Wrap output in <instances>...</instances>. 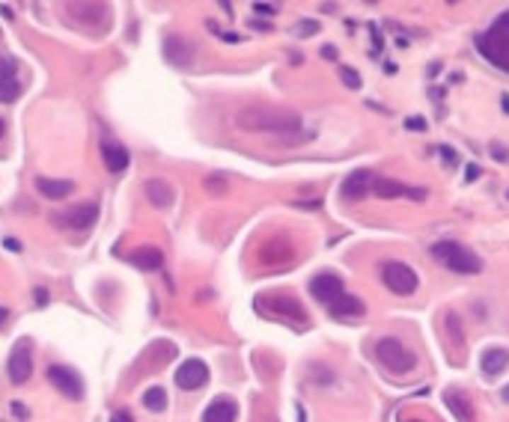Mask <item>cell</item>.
Returning a JSON list of instances; mask_svg holds the SVG:
<instances>
[{
    "instance_id": "cell-1",
    "label": "cell",
    "mask_w": 509,
    "mask_h": 422,
    "mask_svg": "<svg viewBox=\"0 0 509 422\" xmlns=\"http://www.w3.org/2000/svg\"><path fill=\"white\" fill-rule=\"evenodd\" d=\"M236 125L241 131H253V134H283L286 143H298V128L301 116L295 110H280V107H244L236 116Z\"/></svg>"
},
{
    "instance_id": "cell-2",
    "label": "cell",
    "mask_w": 509,
    "mask_h": 422,
    "mask_svg": "<svg viewBox=\"0 0 509 422\" xmlns=\"http://www.w3.org/2000/svg\"><path fill=\"white\" fill-rule=\"evenodd\" d=\"M474 42H476V51L483 54L491 66L509 71V12L494 18V24L488 30L476 33Z\"/></svg>"
},
{
    "instance_id": "cell-3",
    "label": "cell",
    "mask_w": 509,
    "mask_h": 422,
    "mask_svg": "<svg viewBox=\"0 0 509 422\" xmlns=\"http://www.w3.org/2000/svg\"><path fill=\"white\" fill-rule=\"evenodd\" d=\"M432 256L453 274H471L474 276V274L483 271V259H479L471 247H464L459 241H438L432 247Z\"/></svg>"
},
{
    "instance_id": "cell-4",
    "label": "cell",
    "mask_w": 509,
    "mask_h": 422,
    "mask_svg": "<svg viewBox=\"0 0 509 422\" xmlns=\"http://www.w3.org/2000/svg\"><path fill=\"white\" fill-rule=\"evenodd\" d=\"M375 357L382 360L390 372H396V375H405V372H411V369L417 366V357H414L399 339H394V336L378 339V345H375Z\"/></svg>"
},
{
    "instance_id": "cell-5",
    "label": "cell",
    "mask_w": 509,
    "mask_h": 422,
    "mask_svg": "<svg viewBox=\"0 0 509 422\" xmlns=\"http://www.w3.org/2000/svg\"><path fill=\"white\" fill-rule=\"evenodd\" d=\"M382 280L394 295L417 292V274L405 265V262H384L382 265Z\"/></svg>"
},
{
    "instance_id": "cell-6",
    "label": "cell",
    "mask_w": 509,
    "mask_h": 422,
    "mask_svg": "<svg viewBox=\"0 0 509 422\" xmlns=\"http://www.w3.org/2000/svg\"><path fill=\"white\" fill-rule=\"evenodd\" d=\"M48 381L54 384V389H60L66 399H84V381L78 372H72V366H48Z\"/></svg>"
},
{
    "instance_id": "cell-7",
    "label": "cell",
    "mask_w": 509,
    "mask_h": 422,
    "mask_svg": "<svg viewBox=\"0 0 509 422\" xmlns=\"http://www.w3.org/2000/svg\"><path fill=\"white\" fill-rule=\"evenodd\" d=\"M6 372H9V381L21 387L30 381V375H33V357H30V345L27 342H18L16 348H12V354H9V363H6Z\"/></svg>"
},
{
    "instance_id": "cell-8",
    "label": "cell",
    "mask_w": 509,
    "mask_h": 422,
    "mask_svg": "<svg viewBox=\"0 0 509 422\" xmlns=\"http://www.w3.org/2000/svg\"><path fill=\"white\" fill-rule=\"evenodd\" d=\"M343 292H345V288H343V280H340L337 274H316L313 280H310V295L319 303H325V307H331V303L337 300Z\"/></svg>"
},
{
    "instance_id": "cell-9",
    "label": "cell",
    "mask_w": 509,
    "mask_h": 422,
    "mask_svg": "<svg viewBox=\"0 0 509 422\" xmlns=\"http://www.w3.org/2000/svg\"><path fill=\"white\" fill-rule=\"evenodd\" d=\"M209 381V366L202 360H185L176 369V387L182 389H200Z\"/></svg>"
},
{
    "instance_id": "cell-10",
    "label": "cell",
    "mask_w": 509,
    "mask_h": 422,
    "mask_svg": "<svg viewBox=\"0 0 509 422\" xmlns=\"http://www.w3.org/2000/svg\"><path fill=\"white\" fill-rule=\"evenodd\" d=\"M161 51H164V60L173 63V66H188V63L194 60V45L185 36H179V33H170L161 42Z\"/></svg>"
},
{
    "instance_id": "cell-11",
    "label": "cell",
    "mask_w": 509,
    "mask_h": 422,
    "mask_svg": "<svg viewBox=\"0 0 509 422\" xmlns=\"http://www.w3.org/2000/svg\"><path fill=\"white\" fill-rule=\"evenodd\" d=\"M372 182H375V176L370 170H355L352 176H345L340 194H343V199H363L372 191Z\"/></svg>"
},
{
    "instance_id": "cell-12",
    "label": "cell",
    "mask_w": 509,
    "mask_h": 422,
    "mask_svg": "<svg viewBox=\"0 0 509 422\" xmlns=\"http://www.w3.org/2000/svg\"><path fill=\"white\" fill-rule=\"evenodd\" d=\"M101 161H105V167L110 170V172H120L128 167V152H125V146L122 143H113V140H101Z\"/></svg>"
},
{
    "instance_id": "cell-13",
    "label": "cell",
    "mask_w": 509,
    "mask_h": 422,
    "mask_svg": "<svg viewBox=\"0 0 509 422\" xmlns=\"http://www.w3.org/2000/svg\"><path fill=\"white\" fill-rule=\"evenodd\" d=\"M96 217H98L96 202H84V206H75L63 217H57V221H66V226H72V229H90L96 223Z\"/></svg>"
},
{
    "instance_id": "cell-14",
    "label": "cell",
    "mask_w": 509,
    "mask_h": 422,
    "mask_svg": "<svg viewBox=\"0 0 509 422\" xmlns=\"http://www.w3.org/2000/svg\"><path fill=\"white\" fill-rule=\"evenodd\" d=\"M239 416V404L232 399H215L206 414H202V422H236Z\"/></svg>"
},
{
    "instance_id": "cell-15",
    "label": "cell",
    "mask_w": 509,
    "mask_h": 422,
    "mask_svg": "<svg viewBox=\"0 0 509 422\" xmlns=\"http://www.w3.org/2000/svg\"><path fill=\"white\" fill-rule=\"evenodd\" d=\"M128 262H132L137 271H161L164 256H161L158 247H137V250L128 256Z\"/></svg>"
},
{
    "instance_id": "cell-16",
    "label": "cell",
    "mask_w": 509,
    "mask_h": 422,
    "mask_svg": "<svg viewBox=\"0 0 509 422\" xmlns=\"http://www.w3.org/2000/svg\"><path fill=\"white\" fill-rule=\"evenodd\" d=\"M363 300H358L355 295H348V292H343L337 300L328 307V312L333 315V318H358V315H363Z\"/></svg>"
},
{
    "instance_id": "cell-17",
    "label": "cell",
    "mask_w": 509,
    "mask_h": 422,
    "mask_svg": "<svg viewBox=\"0 0 509 422\" xmlns=\"http://www.w3.org/2000/svg\"><path fill=\"white\" fill-rule=\"evenodd\" d=\"M372 191L382 199H394V197H414V199H420V197H426V191H411V187H405L399 182H390V179H375Z\"/></svg>"
},
{
    "instance_id": "cell-18",
    "label": "cell",
    "mask_w": 509,
    "mask_h": 422,
    "mask_svg": "<svg viewBox=\"0 0 509 422\" xmlns=\"http://www.w3.org/2000/svg\"><path fill=\"white\" fill-rule=\"evenodd\" d=\"M268 307L278 312V315H289V318H295V322H304L307 318V312H304V307L295 300V298H289V295H274L268 300Z\"/></svg>"
},
{
    "instance_id": "cell-19",
    "label": "cell",
    "mask_w": 509,
    "mask_h": 422,
    "mask_svg": "<svg viewBox=\"0 0 509 422\" xmlns=\"http://www.w3.org/2000/svg\"><path fill=\"white\" fill-rule=\"evenodd\" d=\"M143 191H147V197H149V202L155 209H167L173 202V187L167 182H161V179H149L147 184H143Z\"/></svg>"
},
{
    "instance_id": "cell-20",
    "label": "cell",
    "mask_w": 509,
    "mask_h": 422,
    "mask_svg": "<svg viewBox=\"0 0 509 422\" xmlns=\"http://www.w3.org/2000/svg\"><path fill=\"white\" fill-rule=\"evenodd\" d=\"M72 182L66 179H36V191L45 197V199H66L72 194Z\"/></svg>"
},
{
    "instance_id": "cell-21",
    "label": "cell",
    "mask_w": 509,
    "mask_h": 422,
    "mask_svg": "<svg viewBox=\"0 0 509 422\" xmlns=\"http://www.w3.org/2000/svg\"><path fill=\"white\" fill-rule=\"evenodd\" d=\"M506 366H509V351L506 348H488V351L483 354V375L486 377L501 375Z\"/></svg>"
},
{
    "instance_id": "cell-22",
    "label": "cell",
    "mask_w": 509,
    "mask_h": 422,
    "mask_svg": "<svg viewBox=\"0 0 509 422\" xmlns=\"http://www.w3.org/2000/svg\"><path fill=\"white\" fill-rule=\"evenodd\" d=\"M444 402H447V407L456 414V419H462V422H474V404L462 396V392H456V389H447L444 392Z\"/></svg>"
},
{
    "instance_id": "cell-23",
    "label": "cell",
    "mask_w": 509,
    "mask_h": 422,
    "mask_svg": "<svg viewBox=\"0 0 509 422\" xmlns=\"http://www.w3.org/2000/svg\"><path fill=\"white\" fill-rule=\"evenodd\" d=\"M143 407L152 414H161L164 407H167V389L161 387H149L147 392H143Z\"/></svg>"
},
{
    "instance_id": "cell-24",
    "label": "cell",
    "mask_w": 509,
    "mask_h": 422,
    "mask_svg": "<svg viewBox=\"0 0 509 422\" xmlns=\"http://www.w3.org/2000/svg\"><path fill=\"white\" fill-rule=\"evenodd\" d=\"M18 95H21V81L16 75L0 78V105H12Z\"/></svg>"
},
{
    "instance_id": "cell-25",
    "label": "cell",
    "mask_w": 509,
    "mask_h": 422,
    "mask_svg": "<svg viewBox=\"0 0 509 422\" xmlns=\"http://www.w3.org/2000/svg\"><path fill=\"white\" fill-rule=\"evenodd\" d=\"M447 333H450V339H453V345H464V333H462L456 312H447Z\"/></svg>"
},
{
    "instance_id": "cell-26",
    "label": "cell",
    "mask_w": 509,
    "mask_h": 422,
    "mask_svg": "<svg viewBox=\"0 0 509 422\" xmlns=\"http://www.w3.org/2000/svg\"><path fill=\"white\" fill-rule=\"evenodd\" d=\"M340 78H343V83L348 86V90H360V75H358L355 69H348V66L340 69Z\"/></svg>"
},
{
    "instance_id": "cell-27",
    "label": "cell",
    "mask_w": 509,
    "mask_h": 422,
    "mask_svg": "<svg viewBox=\"0 0 509 422\" xmlns=\"http://www.w3.org/2000/svg\"><path fill=\"white\" fill-rule=\"evenodd\" d=\"M16 69H18V63L12 60V57H4V54H0V78L16 75Z\"/></svg>"
},
{
    "instance_id": "cell-28",
    "label": "cell",
    "mask_w": 509,
    "mask_h": 422,
    "mask_svg": "<svg viewBox=\"0 0 509 422\" xmlns=\"http://www.w3.org/2000/svg\"><path fill=\"white\" fill-rule=\"evenodd\" d=\"M438 155L444 158V164H447L450 170H453V167L459 164V155H456V149H453V146H438Z\"/></svg>"
},
{
    "instance_id": "cell-29",
    "label": "cell",
    "mask_w": 509,
    "mask_h": 422,
    "mask_svg": "<svg viewBox=\"0 0 509 422\" xmlns=\"http://www.w3.org/2000/svg\"><path fill=\"white\" fill-rule=\"evenodd\" d=\"M313 33H319L316 21H298L295 24V36H313Z\"/></svg>"
},
{
    "instance_id": "cell-30",
    "label": "cell",
    "mask_w": 509,
    "mask_h": 422,
    "mask_svg": "<svg viewBox=\"0 0 509 422\" xmlns=\"http://www.w3.org/2000/svg\"><path fill=\"white\" fill-rule=\"evenodd\" d=\"M405 128H411V131H426V119H423V116H408V119H405Z\"/></svg>"
},
{
    "instance_id": "cell-31",
    "label": "cell",
    "mask_w": 509,
    "mask_h": 422,
    "mask_svg": "<svg viewBox=\"0 0 509 422\" xmlns=\"http://www.w3.org/2000/svg\"><path fill=\"white\" fill-rule=\"evenodd\" d=\"M253 12L256 16H274V12H278V4H253Z\"/></svg>"
},
{
    "instance_id": "cell-32",
    "label": "cell",
    "mask_w": 509,
    "mask_h": 422,
    "mask_svg": "<svg viewBox=\"0 0 509 422\" xmlns=\"http://www.w3.org/2000/svg\"><path fill=\"white\" fill-rule=\"evenodd\" d=\"M476 176H479V167H476V164L464 167V182H476Z\"/></svg>"
},
{
    "instance_id": "cell-33",
    "label": "cell",
    "mask_w": 509,
    "mask_h": 422,
    "mask_svg": "<svg viewBox=\"0 0 509 422\" xmlns=\"http://www.w3.org/2000/svg\"><path fill=\"white\" fill-rule=\"evenodd\" d=\"M110 422H135V419H132V414H128V411H116Z\"/></svg>"
},
{
    "instance_id": "cell-34",
    "label": "cell",
    "mask_w": 509,
    "mask_h": 422,
    "mask_svg": "<svg viewBox=\"0 0 509 422\" xmlns=\"http://www.w3.org/2000/svg\"><path fill=\"white\" fill-rule=\"evenodd\" d=\"M491 155L498 158V161H506V158H509V155H506V149H503V146H498V143L491 146Z\"/></svg>"
},
{
    "instance_id": "cell-35",
    "label": "cell",
    "mask_w": 509,
    "mask_h": 422,
    "mask_svg": "<svg viewBox=\"0 0 509 422\" xmlns=\"http://www.w3.org/2000/svg\"><path fill=\"white\" fill-rule=\"evenodd\" d=\"M322 57H325V60H337V48H333V45H325V48H322Z\"/></svg>"
},
{
    "instance_id": "cell-36",
    "label": "cell",
    "mask_w": 509,
    "mask_h": 422,
    "mask_svg": "<svg viewBox=\"0 0 509 422\" xmlns=\"http://www.w3.org/2000/svg\"><path fill=\"white\" fill-rule=\"evenodd\" d=\"M36 303H39V307H45V303H48V292H45V288H36Z\"/></svg>"
},
{
    "instance_id": "cell-37",
    "label": "cell",
    "mask_w": 509,
    "mask_h": 422,
    "mask_svg": "<svg viewBox=\"0 0 509 422\" xmlns=\"http://www.w3.org/2000/svg\"><path fill=\"white\" fill-rule=\"evenodd\" d=\"M12 411H16V416H27V407L21 402H12Z\"/></svg>"
},
{
    "instance_id": "cell-38",
    "label": "cell",
    "mask_w": 509,
    "mask_h": 422,
    "mask_svg": "<svg viewBox=\"0 0 509 422\" xmlns=\"http://www.w3.org/2000/svg\"><path fill=\"white\" fill-rule=\"evenodd\" d=\"M6 247H9V250H16V253L21 250V247H18V241H16V238H9V241H6Z\"/></svg>"
},
{
    "instance_id": "cell-39",
    "label": "cell",
    "mask_w": 509,
    "mask_h": 422,
    "mask_svg": "<svg viewBox=\"0 0 509 422\" xmlns=\"http://www.w3.org/2000/svg\"><path fill=\"white\" fill-rule=\"evenodd\" d=\"M6 315H9V312H6L4 307H0V324H4V318H6Z\"/></svg>"
},
{
    "instance_id": "cell-40",
    "label": "cell",
    "mask_w": 509,
    "mask_h": 422,
    "mask_svg": "<svg viewBox=\"0 0 509 422\" xmlns=\"http://www.w3.org/2000/svg\"><path fill=\"white\" fill-rule=\"evenodd\" d=\"M503 402H509V384L503 387Z\"/></svg>"
},
{
    "instance_id": "cell-41",
    "label": "cell",
    "mask_w": 509,
    "mask_h": 422,
    "mask_svg": "<svg viewBox=\"0 0 509 422\" xmlns=\"http://www.w3.org/2000/svg\"><path fill=\"white\" fill-rule=\"evenodd\" d=\"M402 422H420V419H402Z\"/></svg>"
},
{
    "instance_id": "cell-42",
    "label": "cell",
    "mask_w": 509,
    "mask_h": 422,
    "mask_svg": "<svg viewBox=\"0 0 509 422\" xmlns=\"http://www.w3.org/2000/svg\"><path fill=\"white\" fill-rule=\"evenodd\" d=\"M0 134H4V122H0Z\"/></svg>"
},
{
    "instance_id": "cell-43",
    "label": "cell",
    "mask_w": 509,
    "mask_h": 422,
    "mask_svg": "<svg viewBox=\"0 0 509 422\" xmlns=\"http://www.w3.org/2000/svg\"><path fill=\"white\" fill-rule=\"evenodd\" d=\"M506 197H509V194H506Z\"/></svg>"
}]
</instances>
